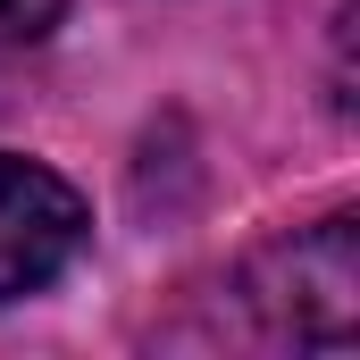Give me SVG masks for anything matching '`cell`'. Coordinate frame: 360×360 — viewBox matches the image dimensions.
Returning a JSON list of instances; mask_svg holds the SVG:
<instances>
[{"mask_svg":"<svg viewBox=\"0 0 360 360\" xmlns=\"http://www.w3.org/2000/svg\"><path fill=\"white\" fill-rule=\"evenodd\" d=\"M59 8H68V0H0V51H8V42H42V34L59 25Z\"/></svg>","mask_w":360,"mask_h":360,"instance_id":"3957f363","label":"cell"},{"mask_svg":"<svg viewBox=\"0 0 360 360\" xmlns=\"http://www.w3.org/2000/svg\"><path fill=\"white\" fill-rule=\"evenodd\" d=\"M235 302H260V344H352L360 327V226L352 210L319 218L310 235L269 243L235 269Z\"/></svg>","mask_w":360,"mask_h":360,"instance_id":"6da1fadb","label":"cell"},{"mask_svg":"<svg viewBox=\"0 0 360 360\" xmlns=\"http://www.w3.org/2000/svg\"><path fill=\"white\" fill-rule=\"evenodd\" d=\"M84 243H92L84 193L42 160L0 151V302H25V293L59 285Z\"/></svg>","mask_w":360,"mask_h":360,"instance_id":"7a4b0ae2","label":"cell"}]
</instances>
